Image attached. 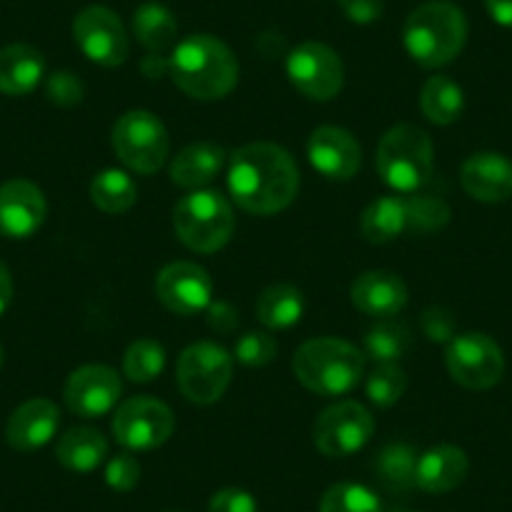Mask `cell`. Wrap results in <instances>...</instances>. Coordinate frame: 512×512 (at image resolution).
I'll list each match as a JSON object with an SVG mask.
<instances>
[{
  "instance_id": "21",
  "label": "cell",
  "mask_w": 512,
  "mask_h": 512,
  "mask_svg": "<svg viewBox=\"0 0 512 512\" xmlns=\"http://www.w3.org/2000/svg\"><path fill=\"white\" fill-rule=\"evenodd\" d=\"M467 470H470V460H467L465 450L455 445H437L422 452L417 460L415 485L432 495H442V492L460 487L465 482Z\"/></svg>"
},
{
  "instance_id": "26",
  "label": "cell",
  "mask_w": 512,
  "mask_h": 512,
  "mask_svg": "<svg viewBox=\"0 0 512 512\" xmlns=\"http://www.w3.org/2000/svg\"><path fill=\"white\" fill-rule=\"evenodd\" d=\"M131 26H134L141 46L154 53V56L169 51L176 41V33H179V23H176L174 13L161 6V3H144V6L136 8Z\"/></svg>"
},
{
  "instance_id": "16",
  "label": "cell",
  "mask_w": 512,
  "mask_h": 512,
  "mask_svg": "<svg viewBox=\"0 0 512 512\" xmlns=\"http://www.w3.org/2000/svg\"><path fill=\"white\" fill-rule=\"evenodd\" d=\"M48 204L33 181L13 179L0 186V236L28 239L43 226Z\"/></svg>"
},
{
  "instance_id": "28",
  "label": "cell",
  "mask_w": 512,
  "mask_h": 512,
  "mask_svg": "<svg viewBox=\"0 0 512 512\" xmlns=\"http://www.w3.org/2000/svg\"><path fill=\"white\" fill-rule=\"evenodd\" d=\"M420 108L427 121L437 123V126H450L462 116L465 96H462V88L452 78L432 76L422 86Z\"/></svg>"
},
{
  "instance_id": "9",
  "label": "cell",
  "mask_w": 512,
  "mask_h": 512,
  "mask_svg": "<svg viewBox=\"0 0 512 512\" xmlns=\"http://www.w3.org/2000/svg\"><path fill=\"white\" fill-rule=\"evenodd\" d=\"M174 412L154 397H134L113 412L111 430L121 447L134 452L156 450L174 435Z\"/></svg>"
},
{
  "instance_id": "11",
  "label": "cell",
  "mask_w": 512,
  "mask_h": 512,
  "mask_svg": "<svg viewBox=\"0 0 512 512\" xmlns=\"http://www.w3.org/2000/svg\"><path fill=\"white\" fill-rule=\"evenodd\" d=\"M287 76L292 86L312 101H332L344 86L342 58L317 41L302 43L289 53Z\"/></svg>"
},
{
  "instance_id": "23",
  "label": "cell",
  "mask_w": 512,
  "mask_h": 512,
  "mask_svg": "<svg viewBox=\"0 0 512 512\" xmlns=\"http://www.w3.org/2000/svg\"><path fill=\"white\" fill-rule=\"evenodd\" d=\"M224 161L226 151L221 146L209 144V141L191 144L171 161V181L181 189H201L216 179V174L224 169Z\"/></svg>"
},
{
  "instance_id": "32",
  "label": "cell",
  "mask_w": 512,
  "mask_h": 512,
  "mask_svg": "<svg viewBox=\"0 0 512 512\" xmlns=\"http://www.w3.org/2000/svg\"><path fill=\"white\" fill-rule=\"evenodd\" d=\"M166 352L156 339H136L123 354V374L131 382L149 384L164 372Z\"/></svg>"
},
{
  "instance_id": "41",
  "label": "cell",
  "mask_w": 512,
  "mask_h": 512,
  "mask_svg": "<svg viewBox=\"0 0 512 512\" xmlns=\"http://www.w3.org/2000/svg\"><path fill=\"white\" fill-rule=\"evenodd\" d=\"M339 8L347 16V21L359 23V26L379 21L384 13L382 0H339Z\"/></svg>"
},
{
  "instance_id": "7",
  "label": "cell",
  "mask_w": 512,
  "mask_h": 512,
  "mask_svg": "<svg viewBox=\"0 0 512 512\" xmlns=\"http://www.w3.org/2000/svg\"><path fill=\"white\" fill-rule=\"evenodd\" d=\"M234 359L214 342H196L181 352L176 382L181 395L194 405H214L229 390Z\"/></svg>"
},
{
  "instance_id": "6",
  "label": "cell",
  "mask_w": 512,
  "mask_h": 512,
  "mask_svg": "<svg viewBox=\"0 0 512 512\" xmlns=\"http://www.w3.org/2000/svg\"><path fill=\"white\" fill-rule=\"evenodd\" d=\"M234 209L216 191H191L174 209L176 236L196 254H214L229 244L234 234Z\"/></svg>"
},
{
  "instance_id": "19",
  "label": "cell",
  "mask_w": 512,
  "mask_h": 512,
  "mask_svg": "<svg viewBox=\"0 0 512 512\" xmlns=\"http://www.w3.org/2000/svg\"><path fill=\"white\" fill-rule=\"evenodd\" d=\"M58 425H61V412H58V407L51 400L36 397V400L23 402L8 417L6 442L13 450L21 452L41 450L43 445H48L56 437Z\"/></svg>"
},
{
  "instance_id": "4",
  "label": "cell",
  "mask_w": 512,
  "mask_h": 512,
  "mask_svg": "<svg viewBox=\"0 0 512 512\" xmlns=\"http://www.w3.org/2000/svg\"><path fill=\"white\" fill-rule=\"evenodd\" d=\"M292 369L297 382L314 395L342 397L362 379L364 354L344 339L317 337L297 349Z\"/></svg>"
},
{
  "instance_id": "38",
  "label": "cell",
  "mask_w": 512,
  "mask_h": 512,
  "mask_svg": "<svg viewBox=\"0 0 512 512\" xmlns=\"http://www.w3.org/2000/svg\"><path fill=\"white\" fill-rule=\"evenodd\" d=\"M422 332L430 342L450 344L457 337L455 314L445 307H430L422 312Z\"/></svg>"
},
{
  "instance_id": "27",
  "label": "cell",
  "mask_w": 512,
  "mask_h": 512,
  "mask_svg": "<svg viewBox=\"0 0 512 512\" xmlns=\"http://www.w3.org/2000/svg\"><path fill=\"white\" fill-rule=\"evenodd\" d=\"M304 297L292 284H272L256 302V317L269 329H289L302 319Z\"/></svg>"
},
{
  "instance_id": "2",
  "label": "cell",
  "mask_w": 512,
  "mask_h": 512,
  "mask_svg": "<svg viewBox=\"0 0 512 512\" xmlns=\"http://www.w3.org/2000/svg\"><path fill=\"white\" fill-rule=\"evenodd\" d=\"M169 73L176 86L196 101H219L234 91L239 63L231 48L214 36H189L169 58Z\"/></svg>"
},
{
  "instance_id": "30",
  "label": "cell",
  "mask_w": 512,
  "mask_h": 512,
  "mask_svg": "<svg viewBox=\"0 0 512 512\" xmlns=\"http://www.w3.org/2000/svg\"><path fill=\"white\" fill-rule=\"evenodd\" d=\"M412 347L410 329L402 322L392 319H379L377 327H372L364 337V352L377 364H397L407 357Z\"/></svg>"
},
{
  "instance_id": "31",
  "label": "cell",
  "mask_w": 512,
  "mask_h": 512,
  "mask_svg": "<svg viewBox=\"0 0 512 512\" xmlns=\"http://www.w3.org/2000/svg\"><path fill=\"white\" fill-rule=\"evenodd\" d=\"M136 196L139 189L126 171L106 169L91 181V201L103 214H123L136 204Z\"/></svg>"
},
{
  "instance_id": "39",
  "label": "cell",
  "mask_w": 512,
  "mask_h": 512,
  "mask_svg": "<svg viewBox=\"0 0 512 512\" xmlns=\"http://www.w3.org/2000/svg\"><path fill=\"white\" fill-rule=\"evenodd\" d=\"M48 101L56 106H76L83 98V81L71 71H58L46 83Z\"/></svg>"
},
{
  "instance_id": "8",
  "label": "cell",
  "mask_w": 512,
  "mask_h": 512,
  "mask_svg": "<svg viewBox=\"0 0 512 512\" xmlns=\"http://www.w3.org/2000/svg\"><path fill=\"white\" fill-rule=\"evenodd\" d=\"M113 151L136 174H156L169 156L166 126L149 111H128L113 126Z\"/></svg>"
},
{
  "instance_id": "20",
  "label": "cell",
  "mask_w": 512,
  "mask_h": 512,
  "mask_svg": "<svg viewBox=\"0 0 512 512\" xmlns=\"http://www.w3.org/2000/svg\"><path fill=\"white\" fill-rule=\"evenodd\" d=\"M352 304L374 319H392L405 309L407 287L392 272H364L352 284Z\"/></svg>"
},
{
  "instance_id": "46",
  "label": "cell",
  "mask_w": 512,
  "mask_h": 512,
  "mask_svg": "<svg viewBox=\"0 0 512 512\" xmlns=\"http://www.w3.org/2000/svg\"><path fill=\"white\" fill-rule=\"evenodd\" d=\"M392 512H410V510H392Z\"/></svg>"
},
{
  "instance_id": "1",
  "label": "cell",
  "mask_w": 512,
  "mask_h": 512,
  "mask_svg": "<svg viewBox=\"0 0 512 512\" xmlns=\"http://www.w3.org/2000/svg\"><path fill=\"white\" fill-rule=\"evenodd\" d=\"M229 191L246 214H279L297 199L299 169L282 146L246 144L229 159Z\"/></svg>"
},
{
  "instance_id": "29",
  "label": "cell",
  "mask_w": 512,
  "mask_h": 512,
  "mask_svg": "<svg viewBox=\"0 0 512 512\" xmlns=\"http://www.w3.org/2000/svg\"><path fill=\"white\" fill-rule=\"evenodd\" d=\"M417 460H420V455L415 452V447L405 445V442H392V445L384 447L377 455V460H374L377 480L382 482L387 490L407 492L410 487H415Z\"/></svg>"
},
{
  "instance_id": "13",
  "label": "cell",
  "mask_w": 512,
  "mask_h": 512,
  "mask_svg": "<svg viewBox=\"0 0 512 512\" xmlns=\"http://www.w3.org/2000/svg\"><path fill=\"white\" fill-rule=\"evenodd\" d=\"M73 38L88 61L106 68L126 63L128 51H131L121 18L108 11L106 6L83 8L73 21Z\"/></svg>"
},
{
  "instance_id": "35",
  "label": "cell",
  "mask_w": 512,
  "mask_h": 512,
  "mask_svg": "<svg viewBox=\"0 0 512 512\" xmlns=\"http://www.w3.org/2000/svg\"><path fill=\"white\" fill-rule=\"evenodd\" d=\"M407 390V374L400 364H377L367 377V397L377 407H392Z\"/></svg>"
},
{
  "instance_id": "44",
  "label": "cell",
  "mask_w": 512,
  "mask_h": 512,
  "mask_svg": "<svg viewBox=\"0 0 512 512\" xmlns=\"http://www.w3.org/2000/svg\"><path fill=\"white\" fill-rule=\"evenodd\" d=\"M13 302V277L8 267L0 262V314L6 312Z\"/></svg>"
},
{
  "instance_id": "15",
  "label": "cell",
  "mask_w": 512,
  "mask_h": 512,
  "mask_svg": "<svg viewBox=\"0 0 512 512\" xmlns=\"http://www.w3.org/2000/svg\"><path fill=\"white\" fill-rule=\"evenodd\" d=\"M156 297L169 312L191 317L209 309L214 297V282L209 272L194 262H174L156 277Z\"/></svg>"
},
{
  "instance_id": "37",
  "label": "cell",
  "mask_w": 512,
  "mask_h": 512,
  "mask_svg": "<svg viewBox=\"0 0 512 512\" xmlns=\"http://www.w3.org/2000/svg\"><path fill=\"white\" fill-rule=\"evenodd\" d=\"M141 477V465L134 455L128 452H121V455L113 457L106 467V482L111 490L116 492H128L139 485Z\"/></svg>"
},
{
  "instance_id": "3",
  "label": "cell",
  "mask_w": 512,
  "mask_h": 512,
  "mask_svg": "<svg viewBox=\"0 0 512 512\" xmlns=\"http://www.w3.org/2000/svg\"><path fill=\"white\" fill-rule=\"evenodd\" d=\"M405 48L422 68H442L455 61L467 41L465 13L450 0H430L410 13Z\"/></svg>"
},
{
  "instance_id": "33",
  "label": "cell",
  "mask_w": 512,
  "mask_h": 512,
  "mask_svg": "<svg viewBox=\"0 0 512 512\" xmlns=\"http://www.w3.org/2000/svg\"><path fill=\"white\" fill-rule=\"evenodd\" d=\"M319 512H382V502L369 487L339 482L322 495Z\"/></svg>"
},
{
  "instance_id": "36",
  "label": "cell",
  "mask_w": 512,
  "mask_h": 512,
  "mask_svg": "<svg viewBox=\"0 0 512 512\" xmlns=\"http://www.w3.org/2000/svg\"><path fill=\"white\" fill-rule=\"evenodd\" d=\"M234 357L246 367H264L277 357V342L269 332H249L236 342Z\"/></svg>"
},
{
  "instance_id": "40",
  "label": "cell",
  "mask_w": 512,
  "mask_h": 512,
  "mask_svg": "<svg viewBox=\"0 0 512 512\" xmlns=\"http://www.w3.org/2000/svg\"><path fill=\"white\" fill-rule=\"evenodd\" d=\"M209 512H259L254 495L241 487H224L209 502Z\"/></svg>"
},
{
  "instance_id": "18",
  "label": "cell",
  "mask_w": 512,
  "mask_h": 512,
  "mask_svg": "<svg viewBox=\"0 0 512 512\" xmlns=\"http://www.w3.org/2000/svg\"><path fill=\"white\" fill-rule=\"evenodd\" d=\"M462 189L482 204L512 199V161L497 151H480L462 164Z\"/></svg>"
},
{
  "instance_id": "43",
  "label": "cell",
  "mask_w": 512,
  "mask_h": 512,
  "mask_svg": "<svg viewBox=\"0 0 512 512\" xmlns=\"http://www.w3.org/2000/svg\"><path fill=\"white\" fill-rule=\"evenodd\" d=\"M485 6L492 21L505 28H512V0H485Z\"/></svg>"
},
{
  "instance_id": "17",
  "label": "cell",
  "mask_w": 512,
  "mask_h": 512,
  "mask_svg": "<svg viewBox=\"0 0 512 512\" xmlns=\"http://www.w3.org/2000/svg\"><path fill=\"white\" fill-rule=\"evenodd\" d=\"M309 161L329 181H349L362 166V149L347 128L319 126L307 144Z\"/></svg>"
},
{
  "instance_id": "25",
  "label": "cell",
  "mask_w": 512,
  "mask_h": 512,
  "mask_svg": "<svg viewBox=\"0 0 512 512\" xmlns=\"http://www.w3.org/2000/svg\"><path fill=\"white\" fill-rule=\"evenodd\" d=\"M362 236L369 244H390L407 231V199L382 196L364 209L359 221Z\"/></svg>"
},
{
  "instance_id": "24",
  "label": "cell",
  "mask_w": 512,
  "mask_h": 512,
  "mask_svg": "<svg viewBox=\"0 0 512 512\" xmlns=\"http://www.w3.org/2000/svg\"><path fill=\"white\" fill-rule=\"evenodd\" d=\"M108 442L93 427H73L58 440L56 457L66 470L71 472H91L106 460Z\"/></svg>"
},
{
  "instance_id": "5",
  "label": "cell",
  "mask_w": 512,
  "mask_h": 512,
  "mask_svg": "<svg viewBox=\"0 0 512 512\" xmlns=\"http://www.w3.org/2000/svg\"><path fill=\"white\" fill-rule=\"evenodd\" d=\"M435 151L425 128L400 123L382 136L377 146V171L387 186L400 194H417L430 181Z\"/></svg>"
},
{
  "instance_id": "22",
  "label": "cell",
  "mask_w": 512,
  "mask_h": 512,
  "mask_svg": "<svg viewBox=\"0 0 512 512\" xmlns=\"http://www.w3.org/2000/svg\"><path fill=\"white\" fill-rule=\"evenodd\" d=\"M46 76V58L28 43L0 48V93L28 96Z\"/></svg>"
},
{
  "instance_id": "42",
  "label": "cell",
  "mask_w": 512,
  "mask_h": 512,
  "mask_svg": "<svg viewBox=\"0 0 512 512\" xmlns=\"http://www.w3.org/2000/svg\"><path fill=\"white\" fill-rule=\"evenodd\" d=\"M209 324L216 332H231L239 324V312L226 302H211L209 304Z\"/></svg>"
},
{
  "instance_id": "12",
  "label": "cell",
  "mask_w": 512,
  "mask_h": 512,
  "mask_svg": "<svg viewBox=\"0 0 512 512\" xmlns=\"http://www.w3.org/2000/svg\"><path fill=\"white\" fill-rule=\"evenodd\" d=\"M374 435V417L354 400L337 402L317 417L314 445L327 457H347L362 450Z\"/></svg>"
},
{
  "instance_id": "34",
  "label": "cell",
  "mask_w": 512,
  "mask_h": 512,
  "mask_svg": "<svg viewBox=\"0 0 512 512\" xmlns=\"http://www.w3.org/2000/svg\"><path fill=\"white\" fill-rule=\"evenodd\" d=\"M450 221V206L435 194H415L407 199V231L430 234Z\"/></svg>"
},
{
  "instance_id": "14",
  "label": "cell",
  "mask_w": 512,
  "mask_h": 512,
  "mask_svg": "<svg viewBox=\"0 0 512 512\" xmlns=\"http://www.w3.org/2000/svg\"><path fill=\"white\" fill-rule=\"evenodd\" d=\"M63 400L73 415L83 420H96V417L108 415L121 400V379L116 369L106 364H86L66 379Z\"/></svg>"
},
{
  "instance_id": "10",
  "label": "cell",
  "mask_w": 512,
  "mask_h": 512,
  "mask_svg": "<svg viewBox=\"0 0 512 512\" xmlns=\"http://www.w3.org/2000/svg\"><path fill=\"white\" fill-rule=\"evenodd\" d=\"M447 369L452 379L467 390H490L505 374V357L492 337L482 332L457 334L447 344Z\"/></svg>"
},
{
  "instance_id": "45",
  "label": "cell",
  "mask_w": 512,
  "mask_h": 512,
  "mask_svg": "<svg viewBox=\"0 0 512 512\" xmlns=\"http://www.w3.org/2000/svg\"><path fill=\"white\" fill-rule=\"evenodd\" d=\"M0 367H3V347H0Z\"/></svg>"
}]
</instances>
